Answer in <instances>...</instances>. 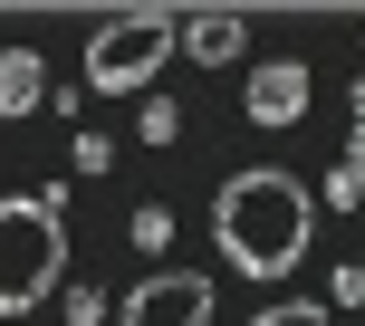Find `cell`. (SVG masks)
Returning a JSON list of instances; mask_svg holds the SVG:
<instances>
[{
  "instance_id": "obj_12",
  "label": "cell",
  "mask_w": 365,
  "mask_h": 326,
  "mask_svg": "<svg viewBox=\"0 0 365 326\" xmlns=\"http://www.w3.org/2000/svg\"><path fill=\"white\" fill-rule=\"evenodd\" d=\"M68 326H106V288H68Z\"/></svg>"
},
{
  "instance_id": "obj_11",
  "label": "cell",
  "mask_w": 365,
  "mask_h": 326,
  "mask_svg": "<svg viewBox=\"0 0 365 326\" xmlns=\"http://www.w3.org/2000/svg\"><path fill=\"white\" fill-rule=\"evenodd\" d=\"M336 307H365V259H336V278H327V317Z\"/></svg>"
},
{
  "instance_id": "obj_10",
  "label": "cell",
  "mask_w": 365,
  "mask_h": 326,
  "mask_svg": "<svg viewBox=\"0 0 365 326\" xmlns=\"http://www.w3.org/2000/svg\"><path fill=\"white\" fill-rule=\"evenodd\" d=\"M173 240V201H135V250H164Z\"/></svg>"
},
{
  "instance_id": "obj_4",
  "label": "cell",
  "mask_w": 365,
  "mask_h": 326,
  "mask_svg": "<svg viewBox=\"0 0 365 326\" xmlns=\"http://www.w3.org/2000/svg\"><path fill=\"white\" fill-rule=\"evenodd\" d=\"M115 326H212V278L202 269H154L125 288V307H115Z\"/></svg>"
},
{
  "instance_id": "obj_7",
  "label": "cell",
  "mask_w": 365,
  "mask_h": 326,
  "mask_svg": "<svg viewBox=\"0 0 365 326\" xmlns=\"http://www.w3.org/2000/svg\"><path fill=\"white\" fill-rule=\"evenodd\" d=\"M48 106V68H38V48H0V125H19V115Z\"/></svg>"
},
{
  "instance_id": "obj_13",
  "label": "cell",
  "mask_w": 365,
  "mask_h": 326,
  "mask_svg": "<svg viewBox=\"0 0 365 326\" xmlns=\"http://www.w3.org/2000/svg\"><path fill=\"white\" fill-rule=\"evenodd\" d=\"M115 163V135H77V173H106Z\"/></svg>"
},
{
  "instance_id": "obj_9",
  "label": "cell",
  "mask_w": 365,
  "mask_h": 326,
  "mask_svg": "<svg viewBox=\"0 0 365 326\" xmlns=\"http://www.w3.org/2000/svg\"><path fill=\"white\" fill-rule=\"evenodd\" d=\"M250 326H327V298H279V307H259Z\"/></svg>"
},
{
  "instance_id": "obj_2",
  "label": "cell",
  "mask_w": 365,
  "mask_h": 326,
  "mask_svg": "<svg viewBox=\"0 0 365 326\" xmlns=\"http://www.w3.org/2000/svg\"><path fill=\"white\" fill-rule=\"evenodd\" d=\"M68 182L0 201V317H29L38 298L68 288Z\"/></svg>"
},
{
  "instance_id": "obj_5",
  "label": "cell",
  "mask_w": 365,
  "mask_h": 326,
  "mask_svg": "<svg viewBox=\"0 0 365 326\" xmlns=\"http://www.w3.org/2000/svg\"><path fill=\"white\" fill-rule=\"evenodd\" d=\"M308 96H317L308 58H259V68H250V87H240V115L279 135V125H298V115H308Z\"/></svg>"
},
{
  "instance_id": "obj_6",
  "label": "cell",
  "mask_w": 365,
  "mask_h": 326,
  "mask_svg": "<svg viewBox=\"0 0 365 326\" xmlns=\"http://www.w3.org/2000/svg\"><path fill=\"white\" fill-rule=\"evenodd\" d=\"M240 48H250V19L240 10H192L182 19V58H192V68H231Z\"/></svg>"
},
{
  "instance_id": "obj_8",
  "label": "cell",
  "mask_w": 365,
  "mask_h": 326,
  "mask_svg": "<svg viewBox=\"0 0 365 326\" xmlns=\"http://www.w3.org/2000/svg\"><path fill=\"white\" fill-rule=\"evenodd\" d=\"M135 135H145V144H182V106L173 96H145V125Z\"/></svg>"
},
{
  "instance_id": "obj_3",
  "label": "cell",
  "mask_w": 365,
  "mask_h": 326,
  "mask_svg": "<svg viewBox=\"0 0 365 326\" xmlns=\"http://www.w3.org/2000/svg\"><path fill=\"white\" fill-rule=\"evenodd\" d=\"M173 48H182L173 10H115V19H96V38H87V87L96 96H145Z\"/></svg>"
},
{
  "instance_id": "obj_1",
  "label": "cell",
  "mask_w": 365,
  "mask_h": 326,
  "mask_svg": "<svg viewBox=\"0 0 365 326\" xmlns=\"http://www.w3.org/2000/svg\"><path fill=\"white\" fill-rule=\"evenodd\" d=\"M212 240H221V259H231L240 278H289L298 259H308V240H317V201H308V182L298 173H279V163H250V173H231L221 182V201H212Z\"/></svg>"
},
{
  "instance_id": "obj_14",
  "label": "cell",
  "mask_w": 365,
  "mask_h": 326,
  "mask_svg": "<svg viewBox=\"0 0 365 326\" xmlns=\"http://www.w3.org/2000/svg\"><path fill=\"white\" fill-rule=\"evenodd\" d=\"M346 115H356V135H365V77H356V87H346Z\"/></svg>"
}]
</instances>
